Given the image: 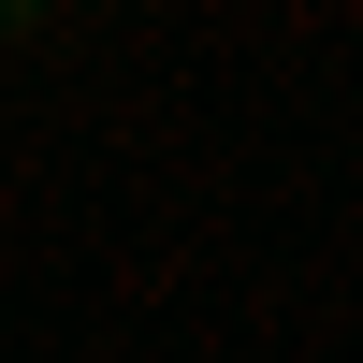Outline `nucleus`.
Returning <instances> with one entry per match:
<instances>
[]
</instances>
